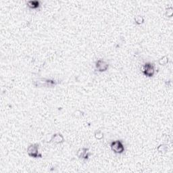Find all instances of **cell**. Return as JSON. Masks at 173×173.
I'll use <instances>...</instances> for the list:
<instances>
[{
  "label": "cell",
  "mask_w": 173,
  "mask_h": 173,
  "mask_svg": "<svg viewBox=\"0 0 173 173\" xmlns=\"http://www.w3.org/2000/svg\"><path fill=\"white\" fill-rule=\"evenodd\" d=\"M111 148L112 151H114L116 154H121L125 150L124 146L121 141H115L111 143Z\"/></svg>",
  "instance_id": "6da1fadb"
},
{
  "label": "cell",
  "mask_w": 173,
  "mask_h": 173,
  "mask_svg": "<svg viewBox=\"0 0 173 173\" xmlns=\"http://www.w3.org/2000/svg\"><path fill=\"white\" fill-rule=\"evenodd\" d=\"M27 152L29 155L31 157L37 158L41 157V154H39V145L38 144H33L31 145L28 147Z\"/></svg>",
  "instance_id": "7a4b0ae2"
},
{
  "label": "cell",
  "mask_w": 173,
  "mask_h": 173,
  "mask_svg": "<svg viewBox=\"0 0 173 173\" xmlns=\"http://www.w3.org/2000/svg\"><path fill=\"white\" fill-rule=\"evenodd\" d=\"M143 72L145 75L147 76H152L155 72L154 65L151 63H146L143 66Z\"/></svg>",
  "instance_id": "3957f363"
},
{
  "label": "cell",
  "mask_w": 173,
  "mask_h": 173,
  "mask_svg": "<svg viewBox=\"0 0 173 173\" xmlns=\"http://www.w3.org/2000/svg\"><path fill=\"white\" fill-rule=\"evenodd\" d=\"M96 68L99 70V71H105L108 68V64L106 62L100 60L96 63Z\"/></svg>",
  "instance_id": "277c9868"
},
{
  "label": "cell",
  "mask_w": 173,
  "mask_h": 173,
  "mask_svg": "<svg viewBox=\"0 0 173 173\" xmlns=\"http://www.w3.org/2000/svg\"><path fill=\"white\" fill-rule=\"evenodd\" d=\"M53 139H54V141L57 143H60L63 142V137L60 134H56L53 136Z\"/></svg>",
  "instance_id": "5b68a950"
},
{
  "label": "cell",
  "mask_w": 173,
  "mask_h": 173,
  "mask_svg": "<svg viewBox=\"0 0 173 173\" xmlns=\"http://www.w3.org/2000/svg\"><path fill=\"white\" fill-rule=\"evenodd\" d=\"M39 2L37 1H31L28 2V4H29V6L30 8L35 9V8H37V7L39 6Z\"/></svg>",
  "instance_id": "8992f818"
}]
</instances>
